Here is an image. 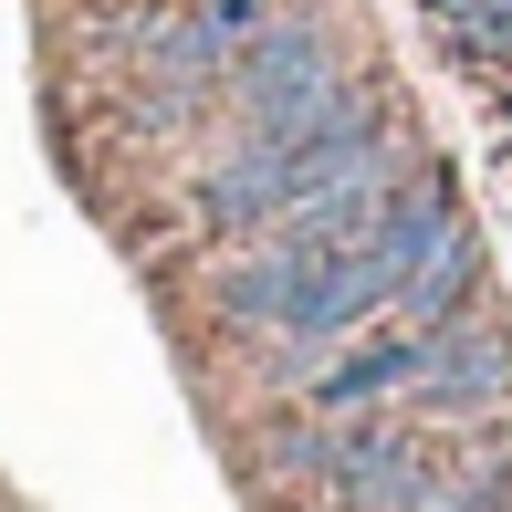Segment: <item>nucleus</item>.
I'll use <instances>...</instances> for the list:
<instances>
[{"label": "nucleus", "instance_id": "nucleus-1", "mask_svg": "<svg viewBox=\"0 0 512 512\" xmlns=\"http://www.w3.org/2000/svg\"><path fill=\"white\" fill-rule=\"evenodd\" d=\"M408 408L429 418V429H502L512 418V335L492 314H460L450 335H439L429 377L408 387Z\"/></svg>", "mask_w": 512, "mask_h": 512}, {"label": "nucleus", "instance_id": "nucleus-2", "mask_svg": "<svg viewBox=\"0 0 512 512\" xmlns=\"http://www.w3.org/2000/svg\"><path fill=\"white\" fill-rule=\"evenodd\" d=\"M429 356H439V335H418V324L377 314L366 335H345L335 356L304 377V408H324V418H345V408H387V398H408V387L429 377Z\"/></svg>", "mask_w": 512, "mask_h": 512}, {"label": "nucleus", "instance_id": "nucleus-3", "mask_svg": "<svg viewBox=\"0 0 512 512\" xmlns=\"http://www.w3.org/2000/svg\"><path fill=\"white\" fill-rule=\"evenodd\" d=\"M481 283H492V251H481V220H460L450 241H439L429 262L398 283V304H387V314L418 324V335H450L460 314H481Z\"/></svg>", "mask_w": 512, "mask_h": 512}, {"label": "nucleus", "instance_id": "nucleus-4", "mask_svg": "<svg viewBox=\"0 0 512 512\" xmlns=\"http://www.w3.org/2000/svg\"><path fill=\"white\" fill-rule=\"evenodd\" d=\"M293 283H304V251L251 241V262H230V283H220V314L251 324V335H272V324L293 314Z\"/></svg>", "mask_w": 512, "mask_h": 512}, {"label": "nucleus", "instance_id": "nucleus-5", "mask_svg": "<svg viewBox=\"0 0 512 512\" xmlns=\"http://www.w3.org/2000/svg\"><path fill=\"white\" fill-rule=\"evenodd\" d=\"M189 11H199V21H209V32H220V42H230V53H241V42H251V32H262V21H272V11H293V0H189Z\"/></svg>", "mask_w": 512, "mask_h": 512}]
</instances>
